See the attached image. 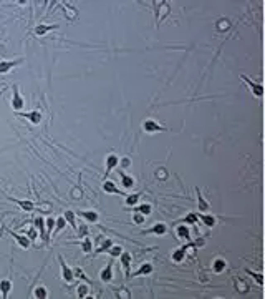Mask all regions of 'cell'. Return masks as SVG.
<instances>
[{
	"mask_svg": "<svg viewBox=\"0 0 265 299\" xmlns=\"http://www.w3.org/2000/svg\"><path fill=\"white\" fill-rule=\"evenodd\" d=\"M80 216H85V218H86L88 221H93V223H95V221L98 219V214H96L95 211H81Z\"/></svg>",
	"mask_w": 265,
	"mask_h": 299,
	"instance_id": "5",
	"label": "cell"
},
{
	"mask_svg": "<svg viewBox=\"0 0 265 299\" xmlns=\"http://www.w3.org/2000/svg\"><path fill=\"white\" fill-rule=\"evenodd\" d=\"M86 286H80V288H78V294H80V296L81 297H85V294H86Z\"/></svg>",
	"mask_w": 265,
	"mask_h": 299,
	"instance_id": "29",
	"label": "cell"
},
{
	"mask_svg": "<svg viewBox=\"0 0 265 299\" xmlns=\"http://www.w3.org/2000/svg\"><path fill=\"white\" fill-rule=\"evenodd\" d=\"M202 219L206 221V224H209V226H212V224L215 223V221H214V218H210V216H202Z\"/></svg>",
	"mask_w": 265,
	"mask_h": 299,
	"instance_id": "28",
	"label": "cell"
},
{
	"mask_svg": "<svg viewBox=\"0 0 265 299\" xmlns=\"http://www.w3.org/2000/svg\"><path fill=\"white\" fill-rule=\"evenodd\" d=\"M141 211L144 213V214H148V213L151 211V206H149V204H142V206H141Z\"/></svg>",
	"mask_w": 265,
	"mask_h": 299,
	"instance_id": "30",
	"label": "cell"
},
{
	"mask_svg": "<svg viewBox=\"0 0 265 299\" xmlns=\"http://www.w3.org/2000/svg\"><path fill=\"white\" fill-rule=\"evenodd\" d=\"M12 103H13V108H15V110H20V108H22V106H23V101H22V98H20V96L17 95V93H15V96H13V101H12Z\"/></svg>",
	"mask_w": 265,
	"mask_h": 299,
	"instance_id": "13",
	"label": "cell"
},
{
	"mask_svg": "<svg viewBox=\"0 0 265 299\" xmlns=\"http://www.w3.org/2000/svg\"><path fill=\"white\" fill-rule=\"evenodd\" d=\"M237 289H240V291H245L247 288H245V286L242 284V281H239V282H237Z\"/></svg>",
	"mask_w": 265,
	"mask_h": 299,
	"instance_id": "34",
	"label": "cell"
},
{
	"mask_svg": "<svg viewBox=\"0 0 265 299\" xmlns=\"http://www.w3.org/2000/svg\"><path fill=\"white\" fill-rule=\"evenodd\" d=\"M10 281H2L0 282V289H2V296L3 297H7L9 296V291H10Z\"/></svg>",
	"mask_w": 265,
	"mask_h": 299,
	"instance_id": "6",
	"label": "cell"
},
{
	"mask_svg": "<svg viewBox=\"0 0 265 299\" xmlns=\"http://www.w3.org/2000/svg\"><path fill=\"white\" fill-rule=\"evenodd\" d=\"M109 246H111V239H106V241H104V244H103V246H101V248H98V249H96V253H103V251H106V249H108Z\"/></svg>",
	"mask_w": 265,
	"mask_h": 299,
	"instance_id": "20",
	"label": "cell"
},
{
	"mask_svg": "<svg viewBox=\"0 0 265 299\" xmlns=\"http://www.w3.org/2000/svg\"><path fill=\"white\" fill-rule=\"evenodd\" d=\"M129 259H131V256H129V254H123V256H121V261H123L124 269H126V276H129Z\"/></svg>",
	"mask_w": 265,
	"mask_h": 299,
	"instance_id": "11",
	"label": "cell"
},
{
	"mask_svg": "<svg viewBox=\"0 0 265 299\" xmlns=\"http://www.w3.org/2000/svg\"><path fill=\"white\" fill-rule=\"evenodd\" d=\"M28 234H30L32 239H35V238H36V231H35V229H30V231H28Z\"/></svg>",
	"mask_w": 265,
	"mask_h": 299,
	"instance_id": "33",
	"label": "cell"
},
{
	"mask_svg": "<svg viewBox=\"0 0 265 299\" xmlns=\"http://www.w3.org/2000/svg\"><path fill=\"white\" fill-rule=\"evenodd\" d=\"M153 231H154V233H159V234H162V233H166V228L162 226V224H157V226L153 228Z\"/></svg>",
	"mask_w": 265,
	"mask_h": 299,
	"instance_id": "24",
	"label": "cell"
},
{
	"mask_svg": "<svg viewBox=\"0 0 265 299\" xmlns=\"http://www.w3.org/2000/svg\"><path fill=\"white\" fill-rule=\"evenodd\" d=\"M101 279H103V281H109V279H111V266H108V268L101 273Z\"/></svg>",
	"mask_w": 265,
	"mask_h": 299,
	"instance_id": "16",
	"label": "cell"
},
{
	"mask_svg": "<svg viewBox=\"0 0 265 299\" xmlns=\"http://www.w3.org/2000/svg\"><path fill=\"white\" fill-rule=\"evenodd\" d=\"M103 188H104V191H108V193H116V186L115 185H113V183L111 181H106L104 183V185H103Z\"/></svg>",
	"mask_w": 265,
	"mask_h": 299,
	"instance_id": "15",
	"label": "cell"
},
{
	"mask_svg": "<svg viewBox=\"0 0 265 299\" xmlns=\"http://www.w3.org/2000/svg\"><path fill=\"white\" fill-rule=\"evenodd\" d=\"M123 185H124V188L133 186V179L129 178V176H123Z\"/></svg>",
	"mask_w": 265,
	"mask_h": 299,
	"instance_id": "23",
	"label": "cell"
},
{
	"mask_svg": "<svg viewBox=\"0 0 265 299\" xmlns=\"http://www.w3.org/2000/svg\"><path fill=\"white\" fill-rule=\"evenodd\" d=\"M134 221H136V223H142V216L136 214V218H134Z\"/></svg>",
	"mask_w": 265,
	"mask_h": 299,
	"instance_id": "35",
	"label": "cell"
},
{
	"mask_svg": "<svg viewBox=\"0 0 265 299\" xmlns=\"http://www.w3.org/2000/svg\"><path fill=\"white\" fill-rule=\"evenodd\" d=\"M47 224H48V229H47V231L50 233L51 229H53V218H48V219H47Z\"/></svg>",
	"mask_w": 265,
	"mask_h": 299,
	"instance_id": "32",
	"label": "cell"
},
{
	"mask_svg": "<svg viewBox=\"0 0 265 299\" xmlns=\"http://www.w3.org/2000/svg\"><path fill=\"white\" fill-rule=\"evenodd\" d=\"M10 234H12V236L15 238V239L18 241V243H20V246H22V248H28V246H30V241H28L27 238L20 236V234H17V233H13V231H10Z\"/></svg>",
	"mask_w": 265,
	"mask_h": 299,
	"instance_id": "2",
	"label": "cell"
},
{
	"mask_svg": "<svg viewBox=\"0 0 265 299\" xmlns=\"http://www.w3.org/2000/svg\"><path fill=\"white\" fill-rule=\"evenodd\" d=\"M187 221H195V216H194V214H189V218H187Z\"/></svg>",
	"mask_w": 265,
	"mask_h": 299,
	"instance_id": "36",
	"label": "cell"
},
{
	"mask_svg": "<svg viewBox=\"0 0 265 299\" xmlns=\"http://www.w3.org/2000/svg\"><path fill=\"white\" fill-rule=\"evenodd\" d=\"M214 268H215V271H222V269L225 268V263H224V261H221V259H219V261H215Z\"/></svg>",
	"mask_w": 265,
	"mask_h": 299,
	"instance_id": "21",
	"label": "cell"
},
{
	"mask_svg": "<svg viewBox=\"0 0 265 299\" xmlns=\"http://www.w3.org/2000/svg\"><path fill=\"white\" fill-rule=\"evenodd\" d=\"M106 163H108V168H106V175H108L109 171H111L113 168L116 166V163H118V158L115 156V155H111V156L108 158V161H106Z\"/></svg>",
	"mask_w": 265,
	"mask_h": 299,
	"instance_id": "7",
	"label": "cell"
},
{
	"mask_svg": "<svg viewBox=\"0 0 265 299\" xmlns=\"http://www.w3.org/2000/svg\"><path fill=\"white\" fill-rule=\"evenodd\" d=\"M15 65H17V62H0V73L9 72L10 68L15 67Z\"/></svg>",
	"mask_w": 265,
	"mask_h": 299,
	"instance_id": "4",
	"label": "cell"
},
{
	"mask_svg": "<svg viewBox=\"0 0 265 299\" xmlns=\"http://www.w3.org/2000/svg\"><path fill=\"white\" fill-rule=\"evenodd\" d=\"M184 253H186V248H182L181 251L174 253V259H176V261H181V259H182V256H184Z\"/></svg>",
	"mask_w": 265,
	"mask_h": 299,
	"instance_id": "22",
	"label": "cell"
},
{
	"mask_svg": "<svg viewBox=\"0 0 265 299\" xmlns=\"http://www.w3.org/2000/svg\"><path fill=\"white\" fill-rule=\"evenodd\" d=\"M138 198H139V196H138V195H133V196H129V198L126 199V203H128V204H136Z\"/></svg>",
	"mask_w": 265,
	"mask_h": 299,
	"instance_id": "25",
	"label": "cell"
},
{
	"mask_svg": "<svg viewBox=\"0 0 265 299\" xmlns=\"http://www.w3.org/2000/svg\"><path fill=\"white\" fill-rule=\"evenodd\" d=\"M151 264H144V266H141V269L138 273H134V276H141V274H148V273H151Z\"/></svg>",
	"mask_w": 265,
	"mask_h": 299,
	"instance_id": "14",
	"label": "cell"
},
{
	"mask_svg": "<svg viewBox=\"0 0 265 299\" xmlns=\"http://www.w3.org/2000/svg\"><path fill=\"white\" fill-rule=\"evenodd\" d=\"M244 80H247L245 77H244ZM247 81H248V80H247ZM248 85H250V88L255 92V95H257V96H260V95H262V92H263V90H262V87H257V85H254V83H252V81H248Z\"/></svg>",
	"mask_w": 265,
	"mask_h": 299,
	"instance_id": "17",
	"label": "cell"
},
{
	"mask_svg": "<svg viewBox=\"0 0 265 299\" xmlns=\"http://www.w3.org/2000/svg\"><path fill=\"white\" fill-rule=\"evenodd\" d=\"M53 28H56V27H45V25H38L35 28V33L36 35H43V33H47L48 30H53Z\"/></svg>",
	"mask_w": 265,
	"mask_h": 299,
	"instance_id": "10",
	"label": "cell"
},
{
	"mask_svg": "<svg viewBox=\"0 0 265 299\" xmlns=\"http://www.w3.org/2000/svg\"><path fill=\"white\" fill-rule=\"evenodd\" d=\"M43 223H45L43 218H35V226L38 228V231H40V234H42V236H45V231H47V229L43 228ZM45 238H47V236H45Z\"/></svg>",
	"mask_w": 265,
	"mask_h": 299,
	"instance_id": "8",
	"label": "cell"
},
{
	"mask_svg": "<svg viewBox=\"0 0 265 299\" xmlns=\"http://www.w3.org/2000/svg\"><path fill=\"white\" fill-rule=\"evenodd\" d=\"M144 130H148V132H153V130H157V132H159V130H164V128H161V126H159V125H156V123H154V121H146V123H144Z\"/></svg>",
	"mask_w": 265,
	"mask_h": 299,
	"instance_id": "9",
	"label": "cell"
},
{
	"mask_svg": "<svg viewBox=\"0 0 265 299\" xmlns=\"http://www.w3.org/2000/svg\"><path fill=\"white\" fill-rule=\"evenodd\" d=\"M177 233H179V236H182V238H189V229H187L186 226H179Z\"/></svg>",
	"mask_w": 265,
	"mask_h": 299,
	"instance_id": "19",
	"label": "cell"
},
{
	"mask_svg": "<svg viewBox=\"0 0 265 299\" xmlns=\"http://www.w3.org/2000/svg\"><path fill=\"white\" fill-rule=\"evenodd\" d=\"M58 259H60V264H62V269H63V279H66V282H70V281L73 279V273H71V269L68 268L66 264H65V261H63V258H62V256H60Z\"/></svg>",
	"mask_w": 265,
	"mask_h": 299,
	"instance_id": "1",
	"label": "cell"
},
{
	"mask_svg": "<svg viewBox=\"0 0 265 299\" xmlns=\"http://www.w3.org/2000/svg\"><path fill=\"white\" fill-rule=\"evenodd\" d=\"M65 221H68V223H70L73 228H76V224H75V214H73L71 211H66V213H65Z\"/></svg>",
	"mask_w": 265,
	"mask_h": 299,
	"instance_id": "12",
	"label": "cell"
},
{
	"mask_svg": "<svg viewBox=\"0 0 265 299\" xmlns=\"http://www.w3.org/2000/svg\"><path fill=\"white\" fill-rule=\"evenodd\" d=\"M65 226V218H60L58 221H56V231H60Z\"/></svg>",
	"mask_w": 265,
	"mask_h": 299,
	"instance_id": "27",
	"label": "cell"
},
{
	"mask_svg": "<svg viewBox=\"0 0 265 299\" xmlns=\"http://www.w3.org/2000/svg\"><path fill=\"white\" fill-rule=\"evenodd\" d=\"M35 297H40V299L47 297V291H45V288H36L35 289Z\"/></svg>",
	"mask_w": 265,
	"mask_h": 299,
	"instance_id": "18",
	"label": "cell"
},
{
	"mask_svg": "<svg viewBox=\"0 0 265 299\" xmlns=\"http://www.w3.org/2000/svg\"><path fill=\"white\" fill-rule=\"evenodd\" d=\"M83 249H85L86 253L91 251V243H89V239H85V241H83Z\"/></svg>",
	"mask_w": 265,
	"mask_h": 299,
	"instance_id": "26",
	"label": "cell"
},
{
	"mask_svg": "<svg viewBox=\"0 0 265 299\" xmlns=\"http://www.w3.org/2000/svg\"><path fill=\"white\" fill-rule=\"evenodd\" d=\"M27 118H30L32 120V123L33 125H36V123H40V118H42V115H40V112L36 110V112H33V113H23Z\"/></svg>",
	"mask_w": 265,
	"mask_h": 299,
	"instance_id": "3",
	"label": "cell"
},
{
	"mask_svg": "<svg viewBox=\"0 0 265 299\" xmlns=\"http://www.w3.org/2000/svg\"><path fill=\"white\" fill-rule=\"evenodd\" d=\"M109 253H111V256H118V254H121V248H113Z\"/></svg>",
	"mask_w": 265,
	"mask_h": 299,
	"instance_id": "31",
	"label": "cell"
}]
</instances>
